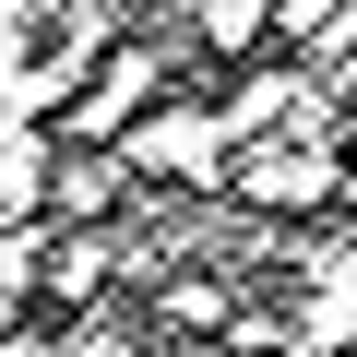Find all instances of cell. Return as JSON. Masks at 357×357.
<instances>
[{
    "instance_id": "1",
    "label": "cell",
    "mask_w": 357,
    "mask_h": 357,
    "mask_svg": "<svg viewBox=\"0 0 357 357\" xmlns=\"http://www.w3.org/2000/svg\"><path fill=\"white\" fill-rule=\"evenodd\" d=\"M227 143H238V131H227V107H167V119H131V143H119V155H131V167H167V178H215V167H227Z\"/></svg>"
},
{
    "instance_id": "2",
    "label": "cell",
    "mask_w": 357,
    "mask_h": 357,
    "mask_svg": "<svg viewBox=\"0 0 357 357\" xmlns=\"http://www.w3.org/2000/svg\"><path fill=\"white\" fill-rule=\"evenodd\" d=\"M155 96V48H119L96 96H72V143H131V107Z\"/></svg>"
},
{
    "instance_id": "3",
    "label": "cell",
    "mask_w": 357,
    "mask_h": 357,
    "mask_svg": "<svg viewBox=\"0 0 357 357\" xmlns=\"http://www.w3.org/2000/svg\"><path fill=\"white\" fill-rule=\"evenodd\" d=\"M107 203H119V167H107V155H60L48 215H60V227H107Z\"/></svg>"
},
{
    "instance_id": "4",
    "label": "cell",
    "mask_w": 357,
    "mask_h": 357,
    "mask_svg": "<svg viewBox=\"0 0 357 357\" xmlns=\"http://www.w3.org/2000/svg\"><path fill=\"white\" fill-rule=\"evenodd\" d=\"M155 310H167V333H227V321H238V298H227L215 274H167Z\"/></svg>"
},
{
    "instance_id": "5",
    "label": "cell",
    "mask_w": 357,
    "mask_h": 357,
    "mask_svg": "<svg viewBox=\"0 0 357 357\" xmlns=\"http://www.w3.org/2000/svg\"><path fill=\"white\" fill-rule=\"evenodd\" d=\"M96 286H107V238H96V227H72V238H48V298H60V310H84Z\"/></svg>"
},
{
    "instance_id": "6",
    "label": "cell",
    "mask_w": 357,
    "mask_h": 357,
    "mask_svg": "<svg viewBox=\"0 0 357 357\" xmlns=\"http://www.w3.org/2000/svg\"><path fill=\"white\" fill-rule=\"evenodd\" d=\"M345 215H357V155H345Z\"/></svg>"
},
{
    "instance_id": "7",
    "label": "cell",
    "mask_w": 357,
    "mask_h": 357,
    "mask_svg": "<svg viewBox=\"0 0 357 357\" xmlns=\"http://www.w3.org/2000/svg\"><path fill=\"white\" fill-rule=\"evenodd\" d=\"M345 155H357V107H345Z\"/></svg>"
},
{
    "instance_id": "8",
    "label": "cell",
    "mask_w": 357,
    "mask_h": 357,
    "mask_svg": "<svg viewBox=\"0 0 357 357\" xmlns=\"http://www.w3.org/2000/svg\"><path fill=\"white\" fill-rule=\"evenodd\" d=\"M227 357H250V345H227Z\"/></svg>"
}]
</instances>
